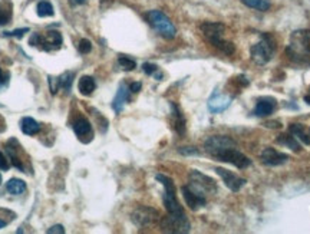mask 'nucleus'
<instances>
[{
	"label": "nucleus",
	"instance_id": "obj_1",
	"mask_svg": "<svg viewBox=\"0 0 310 234\" xmlns=\"http://www.w3.org/2000/svg\"><path fill=\"white\" fill-rule=\"evenodd\" d=\"M155 178H157V181H160L164 187L162 201H164V206L168 211V216L161 220L162 231H165V233H188L190 231V221H188L183 207L178 203L175 185H174L172 180L164 174H157Z\"/></svg>",
	"mask_w": 310,
	"mask_h": 234
},
{
	"label": "nucleus",
	"instance_id": "obj_30",
	"mask_svg": "<svg viewBox=\"0 0 310 234\" xmlns=\"http://www.w3.org/2000/svg\"><path fill=\"white\" fill-rule=\"evenodd\" d=\"M29 32V29L27 27H23V29H16V30H12V32H3V36L6 37H23L25 36V33H27Z\"/></svg>",
	"mask_w": 310,
	"mask_h": 234
},
{
	"label": "nucleus",
	"instance_id": "obj_14",
	"mask_svg": "<svg viewBox=\"0 0 310 234\" xmlns=\"http://www.w3.org/2000/svg\"><path fill=\"white\" fill-rule=\"evenodd\" d=\"M215 172L222 177V180L223 182L226 184V187L230 189L231 191H234V193L240 191V189L246 184V180H244V178H240L239 175H236L234 172L229 171V170H224V168L217 167V168H215Z\"/></svg>",
	"mask_w": 310,
	"mask_h": 234
},
{
	"label": "nucleus",
	"instance_id": "obj_21",
	"mask_svg": "<svg viewBox=\"0 0 310 234\" xmlns=\"http://www.w3.org/2000/svg\"><path fill=\"white\" fill-rule=\"evenodd\" d=\"M78 88H79V92L85 97H89L92 95V92L97 89V82L92 76H82L78 82Z\"/></svg>",
	"mask_w": 310,
	"mask_h": 234
},
{
	"label": "nucleus",
	"instance_id": "obj_35",
	"mask_svg": "<svg viewBox=\"0 0 310 234\" xmlns=\"http://www.w3.org/2000/svg\"><path fill=\"white\" fill-rule=\"evenodd\" d=\"M49 83H51V92L52 93H56L58 92V89H59V81H58V78H49Z\"/></svg>",
	"mask_w": 310,
	"mask_h": 234
},
{
	"label": "nucleus",
	"instance_id": "obj_6",
	"mask_svg": "<svg viewBox=\"0 0 310 234\" xmlns=\"http://www.w3.org/2000/svg\"><path fill=\"white\" fill-rule=\"evenodd\" d=\"M62 42V35L58 30H49L45 35H42V33H32V36L29 39L30 46L39 48V49H42L45 52L61 49Z\"/></svg>",
	"mask_w": 310,
	"mask_h": 234
},
{
	"label": "nucleus",
	"instance_id": "obj_20",
	"mask_svg": "<svg viewBox=\"0 0 310 234\" xmlns=\"http://www.w3.org/2000/svg\"><path fill=\"white\" fill-rule=\"evenodd\" d=\"M20 129L26 135H35V134H37L40 131V124L37 121H35L33 118L25 117L22 119V122H20Z\"/></svg>",
	"mask_w": 310,
	"mask_h": 234
},
{
	"label": "nucleus",
	"instance_id": "obj_41",
	"mask_svg": "<svg viewBox=\"0 0 310 234\" xmlns=\"http://www.w3.org/2000/svg\"><path fill=\"white\" fill-rule=\"evenodd\" d=\"M304 102L310 105V95H306V97H304Z\"/></svg>",
	"mask_w": 310,
	"mask_h": 234
},
{
	"label": "nucleus",
	"instance_id": "obj_19",
	"mask_svg": "<svg viewBox=\"0 0 310 234\" xmlns=\"http://www.w3.org/2000/svg\"><path fill=\"white\" fill-rule=\"evenodd\" d=\"M129 99V88L125 85V83H121L119 85V89L116 92L115 98L112 101V108L115 111L116 114H119L122 109H124L125 102Z\"/></svg>",
	"mask_w": 310,
	"mask_h": 234
},
{
	"label": "nucleus",
	"instance_id": "obj_34",
	"mask_svg": "<svg viewBox=\"0 0 310 234\" xmlns=\"http://www.w3.org/2000/svg\"><path fill=\"white\" fill-rule=\"evenodd\" d=\"M9 161H8V158L3 155V153L0 151V170H3V171H8L9 170Z\"/></svg>",
	"mask_w": 310,
	"mask_h": 234
},
{
	"label": "nucleus",
	"instance_id": "obj_9",
	"mask_svg": "<svg viewBox=\"0 0 310 234\" xmlns=\"http://www.w3.org/2000/svg\"><path fill=\"white\" fill-rule=\"evenodd\" d=\"M231 147H237V143L234 139H231L230 136L227 135H213L208 136L205 141H204V148L205 151L210 154L211 157H215L217 154H220L227 148Z\"/></svg>",
	"mask_w": 310,
	"mask_h": 234
},
{
	"label": "nucleus",
	"instance_id": "obj_5",
	"mask_svg": "<svg viewBox=\"0 0 310 234\" xmlns=\"http://www.w3.org/2000/svg\"><path fill=\"white\" fill-rule=\"evenodd\" d=\"M147 20H148V23H150L151 26L154 27L161 36L165 37V39H174L175 35H177V29L174 26V23L161 10H151V12H148Z\"/></svg>",
	"mask_w": 310,
	"mask_h": 234
},
{
	"label": "nucleus",
	"instance_id": "obj_7",
	"mask_svg": "<svg viewBox=\"0 0 310 234\" xmlns=\"http://www.w3.org/2000/svg\"><path fill=\"white\" fill-rule=\"evenodd\" d=\"M188 187L195 191L197 194L205 197V194H214L217 191V184L213 178L208 175H204L197 170H193L190 172V184Z\"/></svg>",
	"mask_w": 310,
	"mask_h": 234
},
{
	"label": "nucleus",
	"instance_id": "obj_28",
	"mask_svg": "<svg viewBox=\"0 0 310 234\" xmlns=\"http://www.w3.org/2000/svg\"><path fill=\"white\" fill-rule=\"evenodd\" d=\"M36 12H37V16H40V18H49V16L55 15L52 5L49 2H46V0H42V2L37 3Z\"/></svg>",
	"mask_w": 310,
	"mask_h": 234
},
{
	"label": "nucleus",
	"instance_id": "obj_3",
	"mask_svg": "<svg viewBox=\"0 0 310 234\" xmlns=\"http://www.w3.org/2000/svg\"><path fill=\"white\" fill-rule=\"evenodd\" d=\"M287 55L296 62H307L310 59V30L300 29L293 32L290 43L287 46Z\"/></svg>",
	"mask_w": 310,
	"mask_h": 234
},
{
	"label": "nucleus",
	"instance_id": "obj_22",
	"mask_svg": "<svg viewBox=\"0 0 310 234\" xmlns=\"http://www.w3.org/2000/svg\"><path fill=\"white\" fill-rule=\"evenodd\" d=\"M6 190L8 193L12 194V196H20L23 193H26V182L23 180H18V178H12V180L8 181L6 184Z\"/></svg>",
	"mask_w": 310,
	"mask_h": 234
},
{
	"label": "nucleus",
	"instance_id": "obj_32",
	"mask_svg": "<svg viewBox=\"0 0 310 234\" xmlns=\"http://www.w3.org/2000/svg\"><path fill=\"white\" fill-rule=\"evenodd\" d=\"M142 71L147 75H155V73L158 72V66L154 65V63H144L142 65Z\"/></svg>",
	"mask_w": 310,
	"mask_h": 234
},
{
	"label": "nucleus",
	"instance_id": "obj_18",
	"mask_svg": "<svg viewBox=\"0 0 310 234\" xmlns=\"http://www.w3.org/2000/svg\"><path fill=\"white\" fill-rule=\"evenodd\" d=\"M276 102L273 98H263L257 102L254 108V115L257 117H269L275 112Z\"/></svg>",
	"mask_w": 310,
	"mask_h": 234
},
{
	"label": "nucleus",
	"instance_id": "obj_2",
	"mask_svg": "<svg viewBox=\"0 0 310 234\" xmlns=\"http://www.w3.org/2000/svg\"><path fill=\"white\" fill-rule=\"evenodd\" d=\"M200 30H201L203 36L207 39V42H210L215 49H218L224 55L231 56L236 52L234 45L224 39L226 26L223 23H218V22H205V23H203L200 26Z\"/></svg>",
	"mask_w": 310,
	"mask_h": 234
},
{
	"label": "nucleus",
	"instance_id": "obj_16",
	"mask_svg": "<svg viewBox=\"0 0 310 234\" xmlns=\"http://www.w3.org/2000/svg\"><path fill=\"white\" fill-rule=\"evenodd\" d=\"M171 107V122H172V128L177 132L178 135H184L186 134V118L183 115L181 109L178 108L177 104L169 102Z\"/></svg>",
	"mask_w": 310,
	"mask_h": 234
},
{
	"label": "nucleus",
	"instance_id": "obj_23",
	"mask_svg": "<svg viewBox=\"0 0 310 234\" xmlns=\"http://www.w3.org/2000/svg\"><path fill=\"white\" fill-rule=\"evenodd\" d=\"M12 20V2L2 0L0 2V26H5Z\"/></svg>",
	"mask_w": 310,
	"mask_h": 234
},
{
	"label": "nucleus",
	"instance_id": "obj_10",
	"mask_svg": "<svg viewBox=\"0 0 310 234\" xmlns=\"http://www.w3.org/2000/svg\"><path fill=\"white\" fill-rule=\"evenodd\" d=\"M131 220L135 225L138 227H148V225L155 224L160 220V213L155 208L151 207H138L132 214Z\"/></svg>",
	"mask_w": 310,
	"mask_h": 234
},
{
	"label": "nucleus",
	"instance_id": "obj_38",
	"mask_svg": "<svg viewBox=\"0 0 310 234\" xmlns=\"http://www.w3.org/2000/svg\"><path fill=\"white\" fill-rule=\"evenodd\" d=\"M6 83H8V76H6V75H3L2 69H0V88H2V86H5Z\"/></svg>",
	"mask_w": 310,
	"mask_h": 234
},
{
	"label": "nucleus",
	"instance_id": "obj_24",
	"mask_svg": "<svg viewBox=\"0 0 310 234\" xmlns=\"http://www.w3.org/2000/svg\"><path fill=\"white\" fill-rule=\"evenodd\" d=\"M277 143L282 145H286V147H289L290 150H293L294 153H299L301 148H300V144L296 141V138L293 135H290V134H282V135L277 138Z\"/></svg>",
	"mask_w": 310,
	"mask_h": 234
},
{
	"label": "nucleus",
	"instance_id": "obj_31",
	"mask_svg": "<svg viewBox=\"0 0 310 234\" xmlns=\"http://www.w3.org/2000/svg\"><path fill=\"white\" fill-rule=\"evenodd\" d=\"M91 49H92V43H91V40H88V39H80L79 45H78V51H79L82 55H86L91 52Z\"/></svg>",
	"mask_w": 310,
	"mask_h": 234
},
{
	"label": "nucleus",
	"instance_id": "obj_26",
	"mask_svg": "<svg viewBox=\"0 0 310 234\" xmlns=\"http://www.w3.org/2000/svg\"><path fill=\"white\" fill-rule=\"evenodd\" d=\"M73 78H75V73L73 72H65L63 75H61V76H58L59 88H62V89L65 90V93H69V92H71Z\"/></svg>",
	"mask_w": 310,
	"mask_h": 234
},
{
	"label": "nucleus",
	"instance_id": "obj_40",
	"mask_svg": "<svg viewBox=\"0 0 310 234\" xmlns=\"http://www.w3.org/2000/svg\"><path fill=\"white\" fill-rule=\"evenodd\" d=\"M8 223H9L8 220H2V218H0V228L6 227V225H8Z\"/></svg>",
	"mask_w": 310,
	"mask_h": 234
},
{
	"label": "nucleus",
	"instance_id": "obj_27",
	"mask_svg": "<svg viewBox=\"0 0 310 234\" xmlns=\"http://www.w3.org/2000/svg\"><path fill=\"white\" fill-rule=\"evenodd\" d=\"M290 132H292L296 138H299L301 143H304L306 145H310V135L306 134V131H304V128H303L301 124H293V125L290 126Z\"/></svg>",
	"mask_w": 310,
	"mask_h": 234
},
{
	"label": "nucleus",
	"instance_id": "obj_4",
	"mask_svg": "<svg viewBox=\"0 0 310 234\" xmlns=\"http://www.w3.org/2000/svg\"><path fill=\"white\" fill-rule=\"evenodd\" d=\"M275 51L276 46L273 37L263 35L257 43L250 48V56H251V61L256 62L257 65H266L272 61Z\"/></svg>",
	"mask_w": 310,
	"mask_h": 234
},
{
	"label": "nucleus",
	"instance_id": "obj_15",
	"mask_svg": "<svg viewBox=\"0 0 310 234\" xmlns=\"http://www.w3.org/2000/svg\"><path fill=\"white\" fill-rule=\"evenodd\" d=\"M181 193H183V197L186 200V204L188 207L191 208L193 211H197L200 208H203L207 204V198L197 194L195 191L190 189L188 185H183L181 187Z\"/></svg>",
	"mask_w": 310,
	"mask_h": 234
},
{
	"label": "nucleus",
	"instance_id": "obj_11",
	"mask_svg": "<svg viewBox=\"0 0 310 234\" xmlns=\"http://www.w3.org/2000/svg\"><path fill=\"white\" fill-rule=\"evenodd\" d=\"M260 158L261 162L266 164L269 167H279V165H283L286 162L289 161V155L284 153H280L272 147H267L264 148L261 154H260Z\"/></svg>",
	"mask_w": 310,
	"mask_h": 234
},
{
	"label": "nucleus",
	"instance_id": "obj_13",
	"mask_svg": "<svg viewBox=\"0 0 310 234\" xmlns=\"http://www.w3.org/2000/svg\"><path fill=\"white\" fill-rule=\"evenodd\" d=\"M72 126H73V131H75L76 136L79 138L83 144H88V143L92 141V138H94V131H92L91 122H89L86 118L78 117L75 119V122H73V125Z\"/></svg>",
	"mask_w": 310,
	"mask_h": 234
},
{
	"label": "nucleus",
	"instance_id": "obj_8",
	"mask_svg": "<svg viewBox=\"0 0 310 234\" xmlns=\"http://www.w3.org/2000/svg\"><path fill=\"white\" fill-rule=\"evenodd\" d=\"M214 158L218 160V161L229 162V164L234 165V167H237L240 170H244V168H247V167L251 165V160L248 158L247 155L240 153L239 150H237V147L227 148V150H224V151H222L220 154H217Z\"/></svg>",
	"mask_w": 310,
	"mask_h": 234
},
{
	"label": "nucleus",
	"instance_id": "obj_33",
	"mask_svg": "<svg viewBox=\"0 0 310 234\" xmlns=\"http://www.w3.org/2000/svg\"><path fill=\"white\" fill-rule=\"evenodd\" d=\"M178 151L183 155H197L198 154V150L195 147H181Z\"/></svg>",
	"mask_w": 310,
	"mask_h": 234
},
{
	"label": "nucleus",
	"instance_id": "obj_17",
	"mask_svg": "<svg viewBox=\"0 0 310 234\" xmlns=\"http://www.w3.org/2000/svg\"><path fill=\"white\" fill-rule=\"evenodd\" d=\"M6 151H8V155H9V160L12 161V164H13L18 170H20V171L26 172L25 171V165H23V162L20 160V155H19L20 145H19V143L15 138L9 139V143L6 144Z\"/></svg>",
	"mask_w": 310,
	"mask_h": 234
},
{
	"label": "nucleus",
	"instance_id": "obj_29",
	"mask_svg": "<svg viewBox=\"0 0 310 234\" xmlns=\"http://www.w3.org/2000/svg\"><path fill=\"white\" fill-rule=\"evenodd\" d=\"M118 63H119V66L124 71H134L137 68V62L134 59H131V58H128V56H124V55H121L118 58Z\"/></svg>",
	"mask_w": 310,
	"mask_h": 234
},
{
	"label": "nucleus",
	"instance_id": "obj_37",
	"mask_svg": "<svg viewBox=\"0 0 310 234\" xmlns=\"http://www.w3.org/2000/svg\"><path fill=\"white\" fill-rule=\"evenodd\" d=\"M141 83H140V82H134V83H131V86H129V90H131V92H134V93H135V92H140V89H141Z\"/></svg>",
	"mask_w": 310,
	"mask_h": 234
},
{
	"label": "nucleus",
	"instance_id": "obj_25",
	"mask_svg": "<svg viewBox=\"0 0 310 234\" xmlns=\"http://www.w3.org/2000/svg\"><path fill=\"white\" fill-rule=\"evenodd\" d=\"M250 9L258 10V12H267L270 9V2L269 0H241Z\"/></svg>",
	"mask_w": 310,
	"mask_h": 234
},
{
	"label": "nucleus",
	"instance_id": "obj_36",
	"mask_svg": "<svg viewBox=\"0 0 310 234\" xmlns=\"http://www.w3.org/2000/svg\"><path fill=\"white\" fill-rule=\"evenodd\" d=\"M48 234H52V233H61L63 234L65 233V228H63L62 225H54V227H51L48 231H46Z\"/></svg>",
	"mask_w": 310,
	"mask_h": 234
},
{
	"label": "nucleus",
	"instance_id": "obj_39",
	"mask_svg": "<svg viewBox=\"0 0 310 234\" xmlns=\"http://www.w3.org/2000/svg\"><path fill=\"white\" fill-rule=\"evenodd\" d=\"M71 3L72 6H80V5H85L88 0H68Z\"/></svg>",
	"mask_w": 310,
	"mask_h": 234
},
{
	"label": "nucleus",
	"instance_id": "obj_42",
	"mask_svg": "<svg viewBox=\"0 0 310 234\" xmlns=\"http://www.w3.org/2000/svg\"><path fill=\"white\" fill-rule=\"evenodd\" d=\"M0 184H2V175H0Z\"/></svg>",
	"mask_w": 310,
	"mask_h": 234
},
{
	"label": "nucleus",
	"instance_id": "obj_12",
	"mask_svg": "<svg viewBox=\"0 0 310 234\" xmlns=\"http://www.w3.org/2000/svg\"><path fill=\"white\" fill-rule=\"evenodd\" d=\"M233 102V98L230 95H226V93H222L218 90H214V93L211 95V98L208 99V111L211 114H220V112H224L226 109L229 108Z\"/></svg>",
	"mask_w": 310,
	"mask_h": 234
}]
</instances>
